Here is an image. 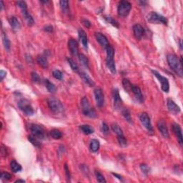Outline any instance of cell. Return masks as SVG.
<instances>
[{
	"label": "cell",
	"instance_id": "1",
	"mask_svg": "<svg viewBox=\"0 0 183 183\" xmlns=\"http://www.w3.org/2000/svg\"><path fill=\"white\" fill-rule=\"evenodd\" d=\"M167 60L170 67L177 75L180 77L183 76V67L182 57L179 58L175 54L170 53L167 55Z\"/></svg>",
	"mask_w": 183,
	"mask_h": 183
},
{
	"label": "cell",
	"instance_id": "2",
	"mask_svg": "<svg viewBox=\"0 0 183 183\" xmlns=\"http://www.w3.org/2000/svg\"><path fill=\"white\" fill-rule=\"evenodd\" d=\"M106 52H107V57H106V65L109 70L113 74H115L116 71V66L115 62L114 60V50L110 44H109L107 47L105 48Z\"/></svg>",
	"mask_w": 183,
	"mask_h": 183
},
{
	"label": "cell",
	"instance_id": "3",
	"mask_svg": "<svg viewBox=\"0 0 183 183\" xmlns=\"http://www.w3.org/2000/svg\"><path fill=\"white\" fill-rule=\"evenodd\" d=\"M81 106L82 108L83 114L85 116L88 117L90 118H95L97 117V114L96 113L95 109L90 106V102H89L88 99L86 97H82L81 100Z\"/></svg>",
	"mask_w": 183,
	"mask_h": 183
},
{
	"label": "cell",
	"instance_id": "4",
	"mask_svg": "<svg viewBox=\"0 0 183 183\" xmlns=\"http://www.w3.org/2000/svg\"><path fill=\"white\" fill-rule=\"evenodd\" d=\"M29 130L32 132V135L39 139H44L47 137L46 130L42 126L36 124H31L29 125Z\"/></svg>",
	"mask_w": 183,
	"mask_h": 183
},
{
	"label": "cell",
	"instance_id": "5",
	"mask_svg": "<svg viewBox=\"0 0 183 183\" xmlns=\"http://www.w3.org/2000/svg\"><path fill=\"white\" fill-rule=\"evenodd\" d=\"M47 104L50 109L55 114H61L64 112L63 104L55 97H50L47 100Z\"/></svg>",
	"mask_w": 183,
	"mask_h": 183
},
{
	"label": "cell",
	"instance_id": "6",
	"mask_svg": "<svg viewBox=\"0 0 183 183\" xmlns=\"http://www.w3.org/2000/svg\"><path fill=\"white\" fill-rule=\"evenodd\" d=\"M147 22L151 24H163L164 25L167 24V20L166 17L157 13L155 12H152L147 16Z\"/></svg>",
	"mask_w": 183,
	"mask_h": 183
},
{
	"label": "cell",
	"instance_id": "7",
	"mask_svg": "<svg viewBox=\"0 0 183 183\" xmlns=\"http://www.w3.org/2000/svg\"><path fill=\"white\" fill-rule=\"evenodd\" d=\"M17 4L18 5V7L21 9L22 10V13L23 15V16L25 19L26 22H27V24L29 26H32L34 24V20L33 19L32 15L29 14V11L27 9V6L26 4L25 1H18L17 2Z\"/></svg>",
	"mask_w": 183,
	"mask_h": 183
},
{
	"label": "cell",
	"instance_id": "8",
	"mask_svg": "<svg viewBox=\"0 0 183 183\" xmlns=\"http://www.w3.org/2000/svg\"><path fill=\"white\" fill-rule=\"evenodd\" d=\"M132 9L131 3L128 1H120L117 7V13L120 17H126L130 14V10Z\"/></svg>",
	"mask_w": 183,
	"mask_h": 183
},
{
	"label": "cell",
	"instance_id": "9",
	"mask_svg": "<svg viewBox=\"0 0 183 183\" xmlns=\"http://www.w3.org/2000/svg\"><path fill=\"white\" fill-rule=\"evenodd\" d=\"M18 107L22 110L26 115L32 116L34 114V109L31 105L30 102L26 99H22L19 101Z\"/></svg>",
	"mask_w": 183,
	"mask_h": 183
},
{
	"label": "cell",
	"instance_id": "10",
	"mask_svg": "<svg viewBox=\"0 0 183 183\" xmlns=\"http://www.w3.org/2000/svg\"><path fill=\"white\" fill-rule=\"evenodd\" d=\"M152 72L154 74V76L156 77L157 79L159 80L160 82L161 83V87L163 91L166 92V93L169 92V91H170V83H169L168 79L165 77L161 75V74L158 72H157L156 70H153L152 69Z\"/></svg>",
	"mask_w": 183,
	"mask_h": 183
},
{
	"label": "cell",
	"instance_id": "11",
	"mask_svg": "<svg viewBox=\"0 0 183 183\" xmlns=\"http://www.w3.org/2000/svg\"><path fill=\"white\" fill-rule=\"evenodd\" d=\"M139 120H140V122H142V125L147 129V130L150 133H153V127L152 125L151 121H150V118L146 112H143L140 114L139 116Z\"/></svg>",
	"mask_w": 183,
	"mask_h": 183
},
{
	"label": "cell",
	"instance_id": "12",
	"mask_svg": "<svg viewBox=\"0 0 183 183\" xmlns=\"http://www.w3.org/2000/svg\"><path fill=\"white\" fill-rule=\"evenodd\" d=\"M112 97L113 101H114V107L116 109H120L121 110L122 109V101L121 97H120L119 90L118 89L114 88L112 90Z\"/></svg>",
	"mask_w": 183,
	"mask_h": 183
},
{
	"label": "cell",
	"instance_id": "13",
	"mask_svg": "<svg viewBox=\"0 0 183 183\" xmlns=\"http://www.w3.org/2000/svg\"><path fill=\"white\" fill-rule=\"evenodd\" d=\"M94 94H95L96 103H97V107L100 108L103 107L104 104V96L102 89H95V91H94Z\"/></svg>",
	"mask_w": 183,
	"mask_h": 183
},
{
	"label": "cell",
	"instance_id": "14",
	"mask_svg": "<svg viewBox=\"0 0 183 183\" xmlns=\"http://www.w3.org/2000/svg\"><path fill=\"white\" fill-rule=\"evenodd\" d=\"M132 94H133L134 96H135V99L138 101L140 103H142L144 102V97L143 95L142 94V91H141L140 88L138 86L135 85H131V87H130V91Z\"/></svg>",
	"mask_w": 183,
	"mask_h": 183
},
{
	"label": "cell",
	"instance_id": "15",
	"mask_svg": "<svg viewBox=\"0 0 183 183\" xmlns=\"http://www.w3.org/2000/svg\"><path fill=\"white\" fill-rule=\"evenodd\" d=\"M172 131H173L174 134H175L176 137H177L179 144H180V146H182L183 137L182 133V129H181L180 126H179L178 124L174 123L173 125H172Z\"/></svg>",
	"mask_w": 183,
	"mask_h": 183
},
{
	"label": "cell",
	"instance_id": "16",
	"mask_svg": "<svg viewBox=\"0 0 183 183\" xmlns=\"http://www.w3.org/2000/svg\"><path fill=\"white\" fill-rule=\"evenodd\" d=\"M157 127L158 130L162 134V135L164 137H165V138H168L170 135H169L168 129H167L166 122L163 120H159L157 124Z\"/></svg>",
	"mask_w": 183,
	"mask_h": 183
},
{
	"label": "cell",
	"instance_id": "17",
	"mask_svg": "<svg viewBox=\"0 0 183 183\" xmlns=\"http://www.w3.org/2000/svg\"><path fill=\"white\" fill-rule=\"evenodd\" d=\"M68 48L72 55L78 56L79 55V48L77 40L74 39H69L68 41Z\"/></svg>",
	"mask_w": 183,
	"mask_h": 183
},
{
	"label": "cell",
	"instance_id": "18",
	"mask_svg": "<svg viewBox=\"0 0 183 183\" xmlns=\"http://www.w3.org/2000/svg\"><path fill=\"white\" fill-rule=\"evenodd\" d=\"M167 108H168L169 111L174 114H178L181 112L180 107L177 105V104L174 102L172 99H168L167 102Z\"/></svg>",
	"mask_w": 183,
	"mask_h": 183
},
{
	"label": "cell",
	"instance_id": "19",
	"mask_svg": "<svg viewBox=\"0 0 183 183\" xmlns=\"http://www.w3.org/2000/svg\"><path fill=\"white\" fill-rule=\"evenodd\" d=\"M133 29V33L134 35H135V38L137 39H141L142 38V36L144 34V29L142 25L139 24H136L133 26L132 27Z\"/></svg>",
	"mask_w": 183,
	"mask_h": 183
},
{
	"label": "cell",
	"instance_id": "20",
	"mask_svg": "<svg viewBox=\"0 0 183 183\" xmlns=\"http://www.w3.org/2000/svg\"><path fill=\"white\" fill-rule=\"evenodd\" d=\"M95 37L97 41L100 43V44L102 47L105 49L109 45V42H108L107 38L106 37L105 35H104L103 34L100 32H97L95 33Z\"/></svg>",
	"mask_w": 183,
	"mask_h": 183
},
{
	"label": "cell",
	"instance_id": "21",
	"mask_svg": "<svg viewBox=\"0 0 183 183\" xmlns=\"http://www.w3.org/2000/svg\"><path fill=\"white\" fill-rule=\"evenodd\" d=\"M78 34H79V39L81 40L82 44L83 47L87 49V45H88V39L86 32H85L83 29H79V30H78Z\"/></svg>",
	"mask_w": 183,
	"mask_h": 183
},
{
	"label": "cell",
	"instance_id": "22",
	"mask_svg": "<svg viewBox=\"0 0 183 183\" xmlns=\"http://www.w3.org/2000/svg\"><path fill=\"white\" fill-rule=\"evenodd\" d=\"M79 75L80 77H81V78L82 79L83 81L85 82L87 85H89V86L90 87L95 86V82H94V81L91 79V77H90L89 76L86 72H80Z\"/></svg>",
	"mask_w": 183,
	"mask_h": 183
},
{
	"label": "cell",
	"instance_id": "23",
	"mask_svg": "<svg viewBox=\"0 0 183 183\" xmlns=\"http://www.w3.org/2000/svg\"><path fill=\"white\" fill-rule=\"evenodd\" d=\"M36 62L43 69H47L49 67L48 61L47 57L44 55H39L36 57Z\"/></svg>",
	"mask_w": 183,
	"mask_h": 183
},
{
	"label": "cell",
	"instance_id": "24",
	"mask_svg": "<svg viewBox=\"0 0 183 183\" xmlns=\"http://www.w3.org/2000/svg\"><path fill=\"white\" fill-rule=\"evenodd\" d=\"M9 22L10 26L12 27L14 30H18L20 29V23L19 20H17L15 17L12 16L9 19Z\"/></svg>",
	"mask_w": 183,
	"mask_h": 183
},
{
	"label": "cell",
	"instance_id": "25",
	"mask_svg": "<svg viewBox=\"0 0 183 183\" xmlns=\"http://www.w3.org/2000/svg\"><path fill=\"white\" fill-rule=\"evenodd\" d=\"M100 144L99 140H97V139H92L90 144V149H91V151L93 152H97L99 150V149H100Z\"/></svg>",
	"mask_w": 183,
	"mask_h": 183
},
{
	"label": "cell",
	"instance_id": "26",
	"mask_svg": "<svg viewBox=\"0 0 183 183\" xmlns=\"http://www.w3.org/2000/svg\"><path fill=\"white\" fill-rule=\"evenodd\" d=\"M77 57L78 58H79V60L80 63L82 64V65L89 69V68H90V62H89V60L87 57L85 55H83V54H79Z\"/></svg>",
	"mask_w": 183,
	"mask_h": 183
},
{
	"label": "cell",
	"instance_id": "27",
	"mask_svg": "<svg viewBox=\"0 0 183 183\" xmlns=\"http://www.w3.org/2000/svg\"><path fill=\"white\" fill-rule=\"evenodd\" d=\"M10 168H11L12 171L15 172V173L22 171V167L21 166L20 164H19L15 160H12L11 161V163H10Z\"/></svg>",
	"mask_w": 183,
	"mask_h": 183
},
{
	"label": "cell",
	"instance_id": "28",
	"mask_svg": "<svg viewBox=\"0 0 183 183\" xmlns=\"http://www.w3.org/2000/svg\"><path fill=\"white\" fill-rule=\"evenodd\" d=\"M79 128L80 130H82V132L84 134H85V135H91V134H93L94 132H95L94 129L92 128L90 125H80Z\"/></svg>",
	"mask_w": 183,
	"mask_h": 183
},
{
	"label": "cell",
	"instance_id": "29",
	"mask_svg": "<svg viewBox=\"0 0 183 183\" xmlns=\"http://www.w3.org/2000/svg\"><path fill=\"white\" fill-rule=\"evenodd\" d=\"M44 85L50 93H55L57 91V87H56L55 85L53 83H52L49 79H44Z\"/></svg>",
	"mask_w": 183,
	"mask_h": 183
},
{
	"label": "cell",
	"instance_id": "30",
	"mask_svg": "<svg viewBox=\"0 0 183 183\" xmlns=\"http://www.w3.org/2000/svg\"><path fill=\"white\" fill-rule=\"evenodd\" d=\"M60 5L62 11L64 13L68 14L69 12V1L66 0H62L60 1Z\"/></svg>",
	"mask_w": 183,
	"mask_h": 183
},
{
	"label": "cell",
	"instance_id": "31",
	"mask_svg": "<svg viewBox=\"0 0 183 183\" xmlns=\"http://www.w3.org/2000/svg\"><path fill=\"white\" fill-rule=\"evenodd\" d=\"M121 112H122V116L125 117V119L128 122L132 123V120L131 114H130V111H129L127 108H122V109H121Z\"/></svg>",
	"mask_w": 183,
	"mask_h": 183
},
{
	"label": "cell",
	"instance_id": "32",
	"mask_svg": "<svg viewBox=\"0 0 183 183\" xmlns=\"http://www.w3.org/2000/svg\"><path fill=\"white\" fill-rule=\"evenodd\" d=\"M28 140L32 143L34 147H41V142H39V139L36 138V137L33 136L32 135L30 136H28Z\"/></svg>",
	"mask_w": 183,
	"mask_h": 183
},
{
	"label": "cell",
	"instance_id": "33",
	"mask_svg": "<svg viewBox=\"0 0 183 183\" xmlns=\"http://www.w3.org/2000/svg\"><path fill=\"white\" fill-rule=\"evenodd\" d=\"M2 42L3 44H4V48L6 49L7 51H9L10 47H11V43H10L9 39L8 36H7V34L5 33H3L2 34Z\"/></svg>",
	"mask_w": 183,
	"mask_h": 183
},
{
	"label": "cell",
	"instance_id": "34",
	"mask_svg": "<svg viewBox=\"0 0 183 183\" xmlns=\"http://www.w3.org/2000/svg\"><path fill=\"white\" fill-rule=\"evenodd\" d=\"M67 60L68 63H69V66H70L71 69H72L74 72H79V67H78V65L77 64V63H75V62H74L72 59L69 58V57H67Z\"/></svg>",
	"mask_w": 183,
	"mask_h": 183
},
{
	"label": "cell",
	"instance_id": "35",
	"mask_svg": "<svg viewBox=\"0 0 183 183\" xmlns=\"http://www.w3.org/2000/svg\"><path fill=\"white\" fill-rule=\"evenodd\" d=\"M111 128H112V131L116 134L117 136L123 135L122 130V128H120L119 125H117V124H116V123L112 124Z\"/></svg>",
	"mask_w": 183,
	"mask_h": 183
},
{
	"label": "cell",
	"instance_id": "36",
	"mask_svg": "<svg viewBox=\"0 0 183 183\" xmlns=\"http://www.w3.org/2000/svg\"><path fill=\"white\" fill-rule=\"evenodd\" d=\"M104 20H105L108 23L111 24L112 25L114 26L117 28H119V23H118L117 21H116L114 19H113L111 16H109V15H104Z\"/></svg>",
	"mask_w": 183,
	"mask_h": 183
},
{
	"label": "cell",
	"instance_id": "37",
	"mask_svg": "<svg viewBox=\"0 0 183 183\" xmlns=\"http://www.w3.org/2000/svg\"><path fill=\"white\" fill-rule=\"evenodd\" d=\"M50 135L52 137L55 139H60L62 137V134L60 130L57 129H53V130L50 131Z\"/></svg>",
	"mask_w": 183,
	"mask_h": 183
},
{
	"label": "cell",
	"instance_id": "38",
	"mask_svg": "<svg viewBox=\"0 0 183 183\" xmlns=\"http://www.w3.org/2000/svg\"><path fill=\"white\" fill-rule=\"evenodd\" d=\"M117 140L121 147H125L128 145V141H127V139L125 138L124 135L117 136Z\"/></svg>",
	"mask_w": 183,
	"mask_h": 183
},
{
	"label": "cell",
	"instance_id": "39",
	"mask_svg": "<svg viewBox=\"0 0 183 183\" xmlns=\"http://www.w3.org/2000/svg\"><path fill=\"white\" fill-rule=\"evenodd\" d=\"M131 85H132V83L130 82V80L128 79H123V80H122L123 87L125 90V91L128 92V93L130 92V87H131Z\"/></svg>",
	"mask_w": 183,
	"mask_h": 183
},
{
	"label": "cell",
	"instance_id": "40",
	"mask_svg": "<svg viewBox=\"0 0 183 183\" xmlns=\"http://www.w3.org/2000/svg\"><path fill=\"white\" fill-rule=\"evenodd\" d=\"M31 77H32V81L35 83H41L42 79L39 74L36 72H32L31 73Z\"/></svg>",
	"mask_w": 183,
	"mask_h": 183
},
{
	"label": "cell",
	"instance_id": "41",
	"mask_svg": "<svg viewBox=\"0 0 183 183\" xmlns=\"http://www.w3.org/2000/svg\"><path fill=\"white\" fill-rule=\"evenodd\" d=\"M95 176H96V179H97V182H99L100 183H103V182L105 183L106 182H107L103 175H102L100 172L95 171Z\"/></svg>",
	"mask_w": 183,
	"mask_h": 183
},
{
	"label": "cell",
	"instance_id": "42",
	"mask_svg": "<svg viewBox=\"0 0 183 183\" xmlns=\"http://www.w3.org/2000/svg\"><path fill=\"white\" fill-rule=\"evenodd\" d=\"M52 75H53V77L55 78V79L58 80H62V78H63V74H62V72H61L60 70H57V69L53 71V72H52Z\"/></svg>",
	"mask_w": 183,
	"mask_h": 183
},
{
	"label": "cell",
	"instance_id": "43",
	"mask_svg": "<svg viewBox=\"0 0 183 183\" xmlns=\"http://www.w3.org/2000/svg\"><path fill=\"white\" fill-rule=\"evenodd\" d=\"M101 130H102V132H103V134H104V135H107V134H109V127H108L107 123H105L104 122H103L102 123Z\"/></svg>",
	"mask_w": 183,
	"mask_h": 183
},
{
	"label": "cell",
	"instance_id": "44",
	"mask_svg": "<svg viewBox=\"0 0 183 183\" xmlns=\"http://www.w3.org/2000/svg\"><path fill=\"white\" fill-rule=\"evenodd\" d=\"M140 169L144 175H147V174L149 172V170H150L149 167H148L146 164H141Z\"/></svg>",
	"mask_w": 183,
	"mask_h": 183
},
{
	"label": "cell",
	"instance_id": "45",
	"mask_svg": "<svg viewBox=\"0 0 183 183\" xmlns=\"http://www.w3.org/2000/svg\"><path fill=\"white\" fill-rule=\"evenodd\" d=\"M1 178L2 179H5V180H9L12 178V175L7 172H1Z\"/></svg>",
	"mask_w": 183,
	"mask_h": 183
},
{
	"label": "cell",
	"instance_id": "46",
	"mask_svg": "<svg viewBox=\"0 0 183 183\" xmlns=\"http://www.w3.org/2000/svg\"><path fill=\"white\" fill-rule=\"evenodd\" d=\"M64 171H65V175H66V177H67V181H69V182L71 179V175H70V172H69V168H68L67 163L64 164Z\"/></svg>",
	"mask_w": 183,
	"mask_h": 183
},
{
	"label": "cell",
	"instance_id": "47",
	"mask_svg": "<svg viewBox=\"0 0 183 183\" xmlns=\"http://www.w3.org/2000/svg\"><path fill=\"white\" fill-rule=\"evenodd\" d=\"M82 23L86 28H90L91 27V22L88 20H87V19H82Z\"/></svg>",
	"mask_w": 183,
	"mask_h": 183
},
{
	"label": "cell",
	"instance_id": "48",
	"mask_svg": "<svg viewBox=\"0 0 183 183\" xmlns=\"http://www.w3.org/2000/svg\"><path fill=\"white\" fill-rule=\"evenodd\" d=\"M44 32H53V27L52 25H47L43 28Z\"/></svg>",
	"mask_w": 183,
	"mask_h": 183
},
{
	"label": "cell",
	"instance_id": "49",
	"mask_svg": "<svg viewBox=\"0 0 183 183\" xmlns=\"http://www.w3.org/2000/svg\"><path fill=\"white\" fill-rule=\"evenodd\" d=\"M6 75H7V72L1 69V70L0 71V77H1V81H2V80L4 79V78L6 77Z\"/></svg>",
	"mask_w": 183,
	"mask_h": 183
},
{
	"label": "cell",
	"instance_id": "50",
	"mask_svg": "<svg viewBox=\"0 0 183 183\" xmlns=\"http://www.w3.org/2000/svg\"><path fill=\"white\" fill-rule=\"evenodd\" d=\"M112 175H114V177H116L117 178V179H119L120 181H123V179H122V176L121 175H118V174H117V173H114V172H112Z\"/></svg>",
	"mask_w": 183,
	"mask_h": 183
},
{
	"label": "cell",
	"instance_id": "51",
	"mask_svg": "<svg viewBox=\"0 0 183 183\" xmlns=\"http://www.w3.org/2000/svg\"><path fill=\"white\" fill-rule=\"evenodd\" d=\"M179 48H180V50H182V40L179 39Z\"/></svg>",
	"mask_w": 183,
	"mask_h": 183
},
{
	"label": "cell",
	"instance_id": "52",
	"mask_svg": "<svg viewBox=\"0 0 183 183\" xmlns=\"http://www.w3.org/2000/svg\"><path fill=\"white\" fill-rule=\"evenodd\" d=\"M15 182H25V180H24V179H17V180L15 181Z\"/></svg>",
	"mask_w": 183,
	"mask_h": 183
},
{
	"label": "cell",
	"instance_id": "53",
	"mask_svg": "<svg viewBox=\"0 0 183 183\" xmlns=\"http://www.w3.org/2000/svg\"><path fill=\"white\" fill-rule=\"evenodd\" d=\"M0 4H1V10L3 9V7H4V3H3L2 1H0Z\"/></svg>",
	"mask_w": 183,
	"mask_h": 183
},
{
	"label": "cell",
	"instance_id": "54",
	"mask_svg": "<svg viewBox=\"0 0 183 183\" xmlns=\"http://www.w3.org/2000/svg\"><path fill=\"white\" fill-rule=\"evenodd\" d=\"M40 2H42V3H44V4H46V3L49 2V1H40Z\"/></svg>",
	"mask_w": 183,
	"mask_h": 183
}]
</instances>
